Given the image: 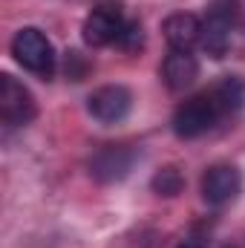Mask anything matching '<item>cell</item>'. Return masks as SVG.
Here are the masks:
<instances>
[{"label": "cell", "mask_w": 245, "mask_h": 248, "mask_svg": "<svg viewBox=\"0 0 245 248\" xmlns=\"http://www.w3.org/2000/svg\"><path fill=\"white\" fill-rule=\"evenodd\" d=\"M243 190V173L234 165H214L202 176V199L211 208H222L234 202Z\"/></svg>", "instance_id": "8"}, {"label": "cell", "mask_w": 245, "mask_h": 248, "mask_svg": "<svg viewBox=\"0 0 245 248\" xmlns=\"http://www.w3.org/2000/svg\"><path fill=\"white\" fill-rule=\"evenodd\" d=\"M133 107V93L124 84H107L98 87L90 98H87V110L95 122L101 124H119L130 116Z\"/></svg>", "instance_id": "7"}, {"label": "cell", "mask_w": 245, "mask_h": 248, "mask_svg": "<svg viewBox=\"0 0 245 248\" xmlns=\"http://www.w3.org/2000/svg\"><path fill=\"white\" fill-rule=\"evenodd\" d=\"M162 32H165V41L170 49L190 52L202 41V20L190 12H176L162 23Z\"/></svg>", "instance_id": "9"}, {"label": "cell", "mask_w": 245, "mask_h": 248, "mask_svg": "<svg viewBox=\"0 0 245 248\" xmlns=\"http://www.w3.org/2000/svg\"><path fill=\"white\" fill-rule=\"evenodd\" d=\"M211 95H214L216 107L222 110V119L237 116L245 104V81L240 75H225L211 87Z\"/></svg>", "instance_id": "11"}, {"label": "cell", "mask_w": 245, "mask_h": 248, "mask_svg": "<svg viewBox=\"0 0 245 248\" xmlns=\"http://www.w3.org/2000/svg\"><path fill=\"white\" fill-rule=\"evenodd\" d=\"M199 78V61L190 52L170 49L168 58L162 61V81L170 93H182Z\"/></svg>", "instance_id": "10"}, {"label": "cell", "mask_w": 245, "mask_h": 248, "mask_svg": "<svg viewBox=\"0 0 245 248\" xmlns=\"http://www.w3.org/2000/svg\"><path fill=\"white\" fill-rule=\"evenodd\" d=\"M141 44H144V32H141V23L138 20H127L124 23V32L122 38H119V49L124 52H136V49H141Z\"/></svg>", "instance_id": "13"}, {"label": "cell", "mask_w": 245, "mask_h": 248, "mask_svg": "<svg viewBox=\"0 0 245 248\" xmlns=\"http://www.w3.org/2000/svg\"><path fill=\"white\" fill-rule=\"evenodd\" d=\"M150 187H153V193H159V196H165V199L179 196V193L184 190L182 170H179V168H173V165L159 168V170L153 173V179H150Z\"/></svg>", "instance_id": "12"}, {"label": "cell", "mask_w": 245, "mask_h": 248, "mask_svg": "<svg viewBox=\"0 0 245 248\" xmlns=\"http://www.w3.org/2000/svg\"><path fill=\"white\" fill-rule=\"evenodd\" d=\"M176 248H205V246H202L199 240H184V243H179Z\"/></svg>", "instance_id": "15"}, {"label": "cell", "mask_w": 245, "mask_h": 248, "mask_svg": "<svg viewBox=\"0 0 245 248\" xmlns=\"http://www.w3.org/2000/svg\"><path fill=\"white\" fill-rule=\"evenodd\" d=\"M12 55H15V61L20 63L26 72L38 75V78H44V81H49V78L55 75V63H58L55 46H52V41H49L41 29H35V26L17 29V35L12 38Z\"/></svg>", "instance_id": "2"}, {"label": "cell", "mask_w": 245, "mask_h": 248, "mask_svg": "<svg viewBox=\"0 0 245 248\" xmlns=\"http://www.w3.org/2000/svg\"><path fill=\"white\" fill-rule=\"evenodd\" d=\"M124 23L127 20H124L122 9H116V6H98V9H92L87 15L84 26H81L84 44L87 46H95V49L116 46L119 38H122V32H124Z\"/></svg>", "instance_id": "6"}, {"label": "cell", "mask_w": 245, "mask_h": 248, "mask_svg": "<svg viewBox=\"0 0 245 248\" xmlns=\"http://www.w3.org/2000/svg\"><path fill=\"white\" fill-rule=\"evenodd\" d=\"M136 147L127 144H104L101 150L92 153L90 159V176L110 185V182H122L124 176H130L133 165H136Z\"/></svg>", "instance_id": "5"}, {"label": "cell", "mask_w": 245, "mask_h": 248, "mask_svg": "<svg viewBox=\"0 0 245 248\" xmlns=\"http://www.w3.org/2000/svg\"><path fill=\"white\" fill-rule=\"evenodd\" d=\"M219 122H222V110L216 107L211 90H205V93L190 95L187 101H182V104L173 110L170 127H173V133H176L179 139H199V136H205L208 130H214Z\"/></svg>", "instance_id": "3"}, {"label": "cell", "mask_w": 245, "mask_h": 248, "mask_svg": "<svg viewBox=\"0 0 245 248\" xmlns=\"http://www.w3.org/2000/svg\"><path fill=\"white\" fill-rule=\"evenodd\" d=\"M237 26H240V3L237 0H214L202 17V41H199L202 49L211 58H225Z\"/></svg>", "instance_id": "1"}, {"label": "cell", "mask_w": 245, "mask_h": 248, "mask_svg": "<svg viewBox=\"0 0 245 248\" xmlns=\"http://www.w3.org/2000/svg\"><path fill=\"white\" fill-rule=\"evenodd\" d=\"M225 248H234V246H225Z\"/></svg>", "instance_id": "16"}, {"label": "cell", "mask_w": 245, "mask_h": 248, "mask_svg": "<svg viewBox=\"0 0 245 248\" xmlns=\"http://www.w3.org/2000/svg\"><path fill=\"white\" fill-rule=\"evenodd\" d=\"M87 69H90V63L84 61V55H81V52H66L63 72H66V78H69V81H84Z\"/></svg>", "instance_id": "14"}, {"label": "cell", "mask_w": 245, "mask_h": 248, "mask_svg": "<svg viewBox=\"0 0 245 248\" xmlns=\"http://www.w3.org/2000/svg\"><path fill=\"white\" fill-rule=\"evenodd\" d=\"M38 116V104L35 95L29 93V87H23L15 75L3 72L0 75V122L3 127L15 130V127H26Z\"/></svg>", "instance_id": "4"}]
</instances>
